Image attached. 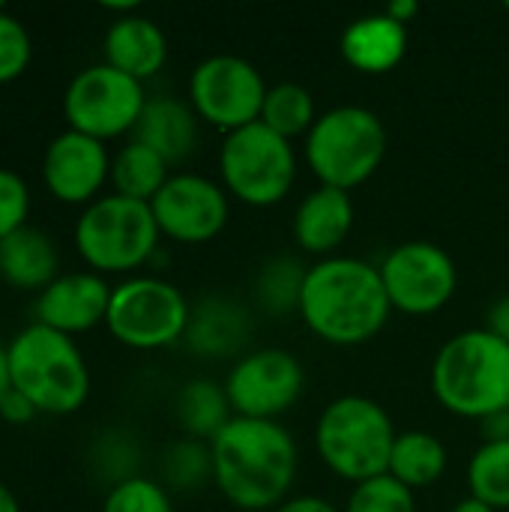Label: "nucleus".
Instances as JSON below:
<instances>
[{
    "label": "nucleus",
    "instance_id": "obj_1",
    "mask_svg": "<svg viewBox=\"0 0 509 512\" xmlns=\"http://www.w3.org/2000/svg\"><path fill=\"white\" fill-rule=\"evenodd\" d=\"M213 486L243 512H270L291 498L297 444L279 420L234 417L213 441Z\"/></svg>",
    "mask_w": 509,
    "mask_h": 512
},
{
    "label": "nucleus",
    "instance_id": "obj_2",
    "mask_svg": "<svg viewBox=\"0 0 509 512\" xmlns=\"http://www.w3.org/2000/svg\"><path fill=\"white\" fill-rule=\"evenodd\" d=\"M297 315L321 342L357 348L372 342L387 327L393 306L387 300L378 264L333 255L309 267Z\"/></svg>",
    "mask_w": 509,
    "mask_h": 512
},
{
    "label": "nucleus",
    "instance_id": "obj_3",
    "mask_svg": "<svg viewBox=\"0 0 509 512\" xmlns=\"http://www.w3.org/2000/svg\"><path fill=\"white\" fill-rule=\"evenodd\" d=\"M432 396L462 420H489L509 408V345L486 327L462 330L432 360Z\"/></svg>",
    "mask_w": 509,
    "mask_h": 512
},
{
    "label": "nucleus",
    "instance_id": "obj_4",
    "mask_svg": "<svg viewBox=\"0 0 509 512\" xmlns=\"http://www.w3.org/2000/svg\"><path fill=\"white\" fill-rule=\"evenodd\" d=\"M9 384L39 414L69 417L90 399V366L78 342L42 324H27L6 345Z\"/></svg>",
    "mask_w": 509,
    "mask_h": 512
},
{
    "label": "nucleus",
    "instance_id": "obj_5",
    "mask_svg": "<svg viewBox=\"0 0 509 512\" xmlns=\"http://www.w3.org/2000/svg\"><path fill=\"white\" fill-rule=\"evenodd\" d=\"M387 126L363 105H336L321 111L303 138V159L318 186L351 192L369 183L387 159Z\"/></svg>",
    "mask_w": 509,
    "mask_h": 512
},
{
    "label": "nucleus",
    "instance_id": "obj_6",
    "mask_svg": "<svg viewBox=\"0 0 509 512\" xmlns=\"http://www.w3.org/2000/svg\"><path fill=\"white\" fill-rule=\"evenodd\" d=\"M396 426L384 405L369 396H339L318 414L315 450L321 462L348 483H366L387 474Z\"/></svg>",
    "mask_w": 509,
    "mask_h": 512
},
{
    "label": "nucleus",
    "instance_id": "obj_7",
    "mask_svg": "<svg viewBox=\"0 0 509 512\" xmlns=\"http://www.w3.org/2000/svg\"><path fill=\"white\" fill-rule=\"evenodd\" d=\"M159 237L150 204L114 192L87 204L72 228L78 258L99 276H135L156 255Z\"/></svg>",
    "mask_w": 509,
    "mask_h": 512
},
{
    "label": "nucleus",
    "instance_id": "obj_8",
    "mask_svg": "<svg viewBox=\"0 0 509 512\" xmlns=\"http://www.w3.org/2000/svg\"><path fill=\"white\" fill-rule=\"evenodd\" d=\"M297 180L294 144L261 120L228 132L219 144V183L246 207H273Z\"/></svg>",
    "mask_w": 509,
    "mask_h": 512
},
{
    "label": "nucleus",
    "instance_id": "obj_9",
    "mask_svg": "<svg viewBox=\"0 0 509 512\" xmlns=\"http://www.w3.org/2000/svg\"><path fill=\"white\" fill-rule=\"evenodd\" d=\"M192 303L162 276H126L111 288L108 333L132 351H162L186 336Z\"/></svg>",
    "mask_w": 509,
    "mask_h": 512
},
{
    "label": "nucleus",
    "instance_id": "obj_10",
    "mask_svg": "<svg viewBox=\"0 0 509 512\" xmlns=\"http://www.w3.org/2000/svg\"><path fill=\"white\" fill-rule=\"evenodd\" d=\"M147 99L150 96L144 84L123 75L120 69L108 63L84 66L63 90L66 129L108 144L135 132Z\"/></svg>",
    "mask_w": 509,
    "mask_h": 512
},
{
    "label": "nucleus",
    "instance_id": "obj_11",
    "mask_svg": "<svg viewBox=\"0 0 509 512\" xmlns=\"http://www.w3.org/2000/svg\"><path fill=\"white\" fill-rule=\"evenodd\" d=\"M267 90L261 69L240 54H210L189 75V105L225 135L261 120Z\"/></svg>",
    "mask_w": 509,
    "mask_h": 512
},
{
    "label": "nucleus",
    "instance_id": "obj_12",
    "mask_svg": "<svg viewBox=\"0 0 509 512\" xmlns=\"http://www.w3.org/2000/svg\"><path fill=\"white\" fill-rule=\"evenodd\" d=\"M393 312L411 318L438 315L459 288V267L447 249L432 240H405L378 264Z\"/></svg>",
    "mask_w": 509,
    "mask_h": 512
},
{
    "label": "nucleus",
    "instance_id": "obj_13",
    "mask_svg": "<svg viewBox=\"0 0 509 512\" xmlns=\"http://www.w3.org/2000/svg\"><path fill=\"white\" fill-rule=\"evenodd\" d=\"M222 384L234 417L279 420L300 402L306 369L285 348H258L234 360Z\"/></svg>",
    "mask_w": 509,
    "mask_h": 512
},
{
    "label": "nucleus",
    "instance_id": "obj_14",
    "mask_svg": "<svg viewBox=\"0 0 509 512\" xmlns=\"http://www.w3.org/2000/svg\"><path fill=\"white\" fill-rule=\"evenodd\" d=\"M150 210L162 237L183 246H201L225 231L231 219V195L213 177L177 171L150 201Z\"/></svg>",
    "mask_w": 509,
    "mask_h": 512
},
{
    "label": "nucleus",
    "instance_id": "obj_15",
    "mask_svg": "<svg viewBox=\"0 0 509 512\" xmlns=\"http://www.w3.org/2000/svg\"><path fill=\"white\" fill-rule=\"evenodd\" d=\"M39 171L45 192L54 201L87 207L102 198V189L111 183V153L108 144L75 129H63L45 144Z\"/></svg>",
    "mask_w": 509,
    "mask_h": 512
},
{
    "label": "nucleus",
    "instance_id": "obj_16",
    "mask_svg": "<svg viewBox=\"0 0 509 512\" xmlns=\"http://www.w3.org/2000/svg\"><path fill=\"white\" fill-rule=\"evenodd\" d=\"M111 288L114 285H108V279L93 270L60 273L45 291L36 294V303H33L36 324L75 339L78 333H87L96 324H105Z\"/></svg>",
    "mask_w": 509,
    "mask_h": 512
},
{
    "label": "nucleus",
    "instance_id": "obj_17",
    "mask_svg": "<svg viewBox=\"0 0 509 512\" xmlns=\"http://www.w3.org/2000/svg\"><path fill=\"white\" fill-rule=\"evenodd\" d=\"M252 339V315L228 294H207L192 303L183 345L201 360H240Z\"/></svg>",
    "mask_w": 509,
    "mask_h": 512
},
{
    "label": "nucleus",
    "instance_id": "obj_18",
    "mask_svg": "<svg viewBox=\"0 0 509 512\" xmlns=\"http://www.w3.org/2000/svg\"><path fill=\"white\" fill-rule=\"evenodd\" d=\"M354 228V201L351 192L318 186L294 210L291 234L294 243L315 258H333Z\"/></svg>",
    "mask_w": 509,
    "mask_h": 512
},
{
    "label": "nucleus",
    "instance_id": "obj_19",
    "mask_svg": "<svg viewBox=\"0 0 509 512\" xmlns=\"http://www.w3.org/2000/svg\"><path fill=\"white\" fill-rule=\"evenodd\" d=\"M102 63L144 84L156 78L168 63V36L153 18L141 12L114 18L102 39Z\"/></svg>",
    "mask_w": 509,
    "mask_h": 512
},
{
    "label": "nucleus",
    "instance_id": "obj_20",
    "mask_svg": "<svg viewBox=\"0 0 509 512\" xmlns=\"http://www.w3.org/2000/svg\"><path fill=\"white\" fill-rule=\"evenodd\" d=\"M342 60L363 75L393 72L408 54V27L387 12L354 18L339 36Z\"/></svg>",
    "mask_w": 509,
    "mask_h": 512
},
{
    "label": "nucleus",
    "instance_id": "obj_21",
    "mask_svg": "<svg viewBox=\"0 0 509 512\" xmlns=\"http://www.w3.org/2000/svg\"><path fill=\"white\" fill-rule=\"evenodd\" d=\"M132 138L156 150L174 168L195 153L201 138V117L195 114L189 99L159 93L147 99Z\"/></svg>",
    "mask_w": 509,
    "mask_h": 512
},
{
    "label": "nucleus",
    "instance_id": "obj_22",
    "mask_svg": "<svg viewBox=\"0 0 509 512\" xmlns=\"http://www.w3.org/2000/svg\"><path fill=\"white\" fill-rule=\"evenodd\" d=\"M60 276V252L48 231L21 228L0 240V279L18 291H45Z\"/></svg>",
    "mask_w": 509,
    "mask_h": 512
},
{
    "label": "nucleus",
    "instance_id": "obj_23",
    "mask_svg": "<svg viewBox=\"0 0 509 512\" xmlns=\"http://www.w3.org/2000/svg\"><path fill=\"white\" fill-rule=\"evenodd\" d=\"M174 417H177V426L183 429V438H195V441L210 444L234 420L225 384H219L213 378L186 381L177 390Z\"/></svg>",
    "mask_w": 509,
    "mask_h": 512
},
{
    "label": "nucleus",
    "instance_id": "obj_24",
    "mask_svg": "<svg viewBox=\"0 0 509 512\" xmlns=\"http://www.w3.org/2000/svg\"><path fill=\"white\" fill-rule=\"evenodd\" d=\"M447 462L450 456L441 438H435L426 429H411L396 435L387 474L402 486H408L411 492H420L435 486L447 474Z\"/></svg>",
    "mask_w": 509,
    "mask_h": 512
},
{
    "label": "nucleus",
    "instance_id": "obj_25",
    "mask_svg": "<svg viewBox=\"0 0 509 512\" xmlns=\"http://www.w3.org/2000/svg\"><path fill=\"white\" fill-rule=\"evenodd\" d=\"M171 177V165L150 150L147 144L129 138L114 156H111V192L132 198V201H144L150 204L159 189L168 183Z\"/></svg>",
    "mask_w": 509,
    "mask_h": 512
},
{
    "label": "nucleus",
    "instance_id": "obj_26",
    "mask_svg": "<svg viewBox=\"0 0 509 512\" xmlns=\"http://www.w3.org/2000/svg\"><path fill=\"white\" fill-rule=\"evenodd\" d=\"M309 267L294 255H273L255 273V303L270 318H285L300 312V297Z\"/></svg>",
    "mask_w": 509,
    "mask_h": 512
},
{
    "label": "nucleus",
    "instance_id": "obj_27",
    "mask_svg": "<svg viewBox=\"0 0 509 512\" xmlns=\"http://www.w3.org/2000/svg\"><path fill=\"white\" fill-rule=\"evenodd\" d=\"M318 120V108H315V96L309 87L297 84V81H279L267 90L264 96V108H261V123L267 129H273L276 135L294 141V138H306L309 129Z\"/></svg>",
    "mask_w": 509,
    "mask_h": 512
},
{
    "label": "nucleus",
    "instance_id": "obj_28",
    "mask_svg": "<svg viewBox=\"0 0 509 512\" xmlns=\"http://www.w3.org/2000/svg\"><path fill=\"white\" fill-rule=\"evenodd\" d=\"M468 492L492 510H509V441H483L468 462Z\"/></svg>",
    "mask_w": 509,
    "mask_h": 512
},
{
    "label": "nucleus",
    "instance_id": "obj_29",
    "mask_svg": "<svg viewBox=\"0 0 509 512\" xmlns=\"http://www.w3.org/2000/svg\"><path fill=\"white\" fill-rule=\"evenodd\" d=\"M162 486L174 492H195L213 483V456L207 441L180 438L171 447H165L159 462Z\"/></svg>",
    "mask_w": 509,
    "mask_h": 512
},
{
    "label": "nucleus",
    "instance_id": "obj_30",
    "mask_svg": "<svg viewBox=\"0 0 509 512\" xmlns=\"http://www.w3.org/2000/svg\"><path fill=\"white\" fill-rule=\"evenodd\" d=\"M90 462L96 468V474L111 486L138 477V462H141V450L138 441L132 435H126L123 429H108L102 438L93 441L90 450Z\"/></svg>",
    "mask_w": 509,
    "mask_h": 512
},
{
    "label": "nucleus",
    "instance_id": "obj_31",
    "mask_svg": "<svg viewBox=\"0 0 509 512\" xmlns=\"http://www.w3.org/2000/svg\"><path fill=\"white\" fill-rule=\"evenodd\" d=\"M342 512H417V498L390 474L357 483Z\"/></svg>",
    "mask_w": 509,
    "mask_h": 512
},
{
    "label": "nucleus",
    "instance_id": "obj_32",
    "mask_svg": "<svg viewBox=\"0 0 509 512\" xmlns=\"http://www.w3.org/2000/svg\"><path fill=\"white\" fill-rule=\"evenodd\" d=\"M102 512H174V504L159 480L138 474L105 492Z\"/></svg>",
    "mask_w": 509,
    "mask_h": 512
},
{
    "label": "nucleus",
    "instance_id": "obj_33",
    "mask_svg": "<svg viewBox=\"0 0 509 512\" xmlns=\"http://www.w3.org/2000/svg\"><path fill=\"white\" fill-rule=\"evenodd\" d=\"M33 60V39L21 18L0 9V84L18 81Z\"/></svg>",
    "mask_w": 509,
    "mask_h": 512
},
{
    "label": "nucleus",
    "instance_id": "obj_34",
    "mask_svg": "<svg viewBox=\"0 0 509 512\" xmlns=\"http://www.w3.org/2000/svg\"><path fill=\"white\" fill-rule=\"evenodd\" d=\"M27 216H30L27 180L18 171L0 165V240L27 228Z\"/></svg>",
    "mask_w": 509,
    "mask_h": 512
},
{
    "label": "nucleus",
    "instance_id": "obj_35",
    "mask_svg": "<svg viewBox=\"0 0 509 512\" xmlns=\"http://www.w3.org/2000/svg\"><path fill=\"white\" fill-rule=\"evenodd\" d=\"M39 417V411H36V405L27 399V396H21L18 390H6V396L0 399V420L3 423H9V426H27L30 420H36Z\"/></svg>",
    "mask_w": 509,
    "mask_h": 512
},
{
    "label": "nucleus",
    "instance_id": "obj_36",
    "mask_svg": "<svg viewBox=\"0 0 509 512\" xmlns=\"http://www.w3.org/2000/svg\"><path fill=\"white\" fill-rule=\"evenodd\" d=\"M270 512H339V507L321 495H291L288 501H282Z\"/></svg>",
    "mask_w": 509,
    "mask_h": 512
},
{
    "label": "nucleus",
    "instance_id": "obj_37",
    "mask_svg": "<svg viewBox=\"0 0 509 512\" xmlns=\"http://www.w3.org/2000/svg\"><path fill=\"white\" fill-rule=\"evenodd\" d=\"M486 330L495 333L498 339H504L509 345V294L498 297V300L489 306V312H486Z\"/></svg>",
    "mask_w": 509,
    "mask_h": 512
},
{
    "label": "nucleus",
    "instance_id": "obj_38",
    "mask_svg": "<svg viewBox=\"0 0 509 512\" xmlns=\"http://www.w3.org/2000/svg\"><path fill=\"white\" fill-rule=\"evenodd\" d=\"M480 429H483V441H509V408L483 420Z\"/></svg>",
    "mask_w": 509,
    "mask_h": 512
},
{
    "label": "nucleus",
    "instance_id": "obj_39",
    "mask_svg": "<svg viewBox=\"0 0 509 512\" xmlns=\"http://www.w3.org/2000/svg\"><path fill=\"white\" fill-rule=\"evenodd\" d=\"M384 12H387L390 18H396L399 24H405V27H408V24L417 18L420 6H417V0H393Z\"/></svg>",
    "mask_w": 509,
    "mask_h": 512
},
{
    "label": "nucleus",
    "instance_id": "obj_40",
    "mask_svg": "<svg viewBox=\"0 0 509 512\" xmlns=\"http://www.w3.org/2000/svg\"><path fill=\"white\" fill-rule=\"evenodd\" d=\"M0 512H21L15 492L9 486H3V483H0Z\"/></svg>",
    "mask_w": 509,
    "mask_h": 512
},
{
    "label": "nucleus",
    "instance_id": "obj_41",
    "mask_svg": "<svg viewBox=\"0 0 509 512\" xmlns=\"http://www.w3.org/2000/svg\"><path fill=\"white\" fill-rule=\"evenodd\" d=\"M450 512H498V510H492V507H486L483 501H477V498H471V495H468V498H462V501H459V504H456Z\"/></svg>",
    "mask_w": 509,
    "mask_h": 512
},
{
    "label": "nucleus",
    "instance_id": "obj_42",
    "mask_svg": "<svg viewBox=\"0 0 509 512\" xmlns=\"http://www.w3.org/2000/svg\"><path fill=\"white\" fill-rule=\"evenodd\" d=\"M12 384H9V363H6V345H0V399L6 396V390H9Z\"/></svg>",
    "mask_w": 509,
    "mask_h": 512
},
{
    "label": "nucleus",
    "instance_id": "obj_43",
    "mask_svg": "<svg viewBox=\"0 0 509 512\" xmlns=\"http://www.w3.org/2000/svg\"><path fill=\"white\" fill-rule=\"evenodd\" d=\"M0 9H6V3H3V0H0Z\"/></svg>",
    "mask_w": 509,
    "mask_h": 512
},
{
    "label": "nucleus",
    "instance_id": "obj_44",
    "mask_svg": "<svg viewBox=\"0 0 509 512\" xmlns=\"http://www.w3.org/2000/svg\"><path fill=\"white\" fill-rule=\"evenodd\" d=\"M504 9H507V12H509V3H504Z\"/></svg>",
    "mask_w": 509,
    "mask_h": 512
},
{
    "label": "nucleus",
    "instance_id": "obj_45",
    "mask_svg": "<svg viewBox=\"0 0 509 512\" xmlns=\"http://www.w3.org/2000/svg\"><path fill=\"white\" fill-rule=\"evenodd\" d=\"M0 282H3V279H0Z\"/></svg>",
    "mask_w": 509,
    "mask_h": 512
}]
</instances>
